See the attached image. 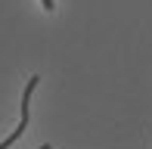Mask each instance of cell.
<instances>
[{"label": "cell", "mask_w": 152, "mask_h": 149, "mask_svg": "<svg viewBox=\"0 0 152 149\" xmlns=\"http://www.w3.org/2000/svg\"><path fill=\"white\" fill-rule=\"evenodd\" d=\"M37 81H40L37 74H34V78L28 81V87H25V93H22V124H19L16 131H12L10 137L3 140V143H0V149H10V146L16 143V140L22 137V134H25V127H28V115H31V93H34V87H37Z\"/></svg>", "instance_id": "obj_1"}, {"label": "cell", "mask_w": 152, "mask_h": 149, "mask_svg": "<svg viewBox=\"0 0 152 149\" xmlns=\"http://www.w3.org/2000/svg\"><path fill=\"white\" fill-rule=\"evenodd\" d=\"M44 9H53V0H44Z\"/></svg>", "instance_id": "obj_2"}, {"label": "cell", "mask_w": 152, "mask_h": 149, "mask_svg": "<svg viewBox=\"0 0 152 149\" xmlns=\"http://www.w3.org/2000/svg\"><path fill=\"white\" fill-rule=\"evenodd\" d=\"M40 149H50V146H47V143H44V146H40Z\"/></svg>", "instance_id": "obj_3"}]
</instances>
